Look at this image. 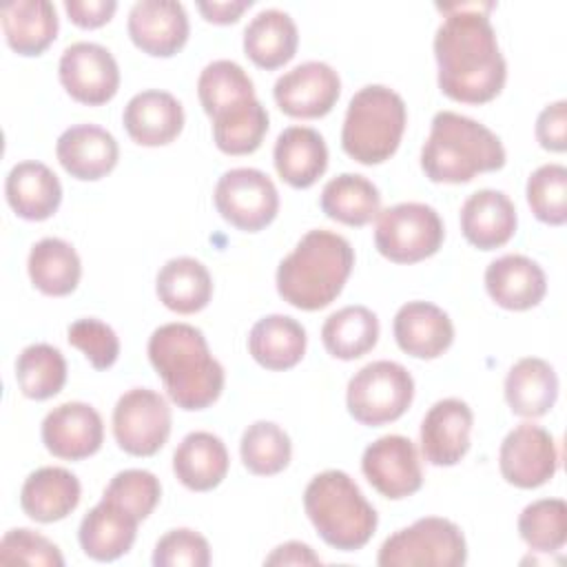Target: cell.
Wrapping results in <instances>:
<instances>
[{"mask_svg":"<svg viewBox=\"0 0 567 567\" xmlns=\"http://www.w3.org/2000/svg\"><path fill=\"white\" fill-rule=\"evenodd\" d=\"M60 84L80 104H106L120 89V69L109 49L95 42L69 44L58 64Z\"/></svg>","mask_w":567,"mask_h":567,"instance_id":"12","label":"cell"},{"mask_svg":"<svg viewBox=\"0 0 567 567\" xmlns=\"http://www.w3.org/2000/svg\"><path fill=\"white\" fill-rule=\"evenodd\" d=\"M122 122L135 144L164 146L182 133L184 109L175 95L148 89L128 100Z\"/></svg>","mask_w":567,"mask_h":567,"instance_id":"21","label":"cell"},{"mask_svg":"<svg viewBox=\"0 0 567 567\" xmlns=\"http://www.w3.org/2000/svg\"><path fill=\"white\" fill-rule=\"evenodd\" d=\"M16 381L27 399H51L66 383V361L58 348L31 343L16 359Z\"/></svg>","mask_w":567,"mask_h":567,"instance_id":"38","label":"cell"},{"mask_svg":"<svg viewBox=\"0 0 567 567\" xmlns=\"http://www.w3.org/2000/svg\"><path fill=\"white\" fill-rule=\"evenodd\" d=\"M197 95L208 117L219 111L255 97L250 75L233 60H213L197 80Z\"/></svg>","mask_w":567,"mask_h":567,"instance_id":"40","label":"cell"},{"mask_svg":"<svg viewBox=\"0 0 567 567\" xmlns=\"http://www.w3.org/2000/svg\"><path fill=\"white\" fill-rule=\"evenodd\" d=\"M133 44L155 58L175 55L188 40V16L182 2L140 0L128 11L126 22Z\"/></svg>","mask_w":567,"mask_h":567,"instance_id":"18","label":"cell"},{"mask_svg":"<svg viewBox=\"0 0 567 567\" xmlns=\"http://www.w3.org/2000/svg\"><path fill=\"white\" fill-rule=\"evenodd\" d=\"M467 545L461 527L441 516H425L388 536L379 549L381 567H461Z\"/></svg>","mask_w":567,"mask_h":567,"instance_id":"7","label":"cell"},{"mask_svg":"<svg viewBox=\"0 0 567 567\" xmlns=\"http://www.w3.org/2000/svg\"><path fill=\"white\" fill-rule=\"evenodd\" d=\"M4 195L18 217L27 221H44L60 208L62 184L47 164L27 159L9 171Z\"/></svg>","mask_w":567,"mask_h":567,"instance_id":"24","label":"cell"},{"mask_svg":"<svg viewBox=\"0 0 567 567\" xmlns=\"http://www.w3.org/2000/svg\"><path fill=\"white\" fill-rule=\"evenodd\" d=\"M306 330L288 315H268L259 319L248 334V352L266 370H288L306 352Z\"/></svg>","mask_w":567,"mask_h":567,"instance_id":"33","label":"cell"},{"mask_svg":"<svg viewBox=\"0 0 567 567\" xmlns=\"http://www.w3.org/2000/svg\"><path fill=\"white\" fill-rule=\"evenodd\" d=\"M82 487L75 474L64 467H40L27 476L20 489L22 512L38 523L66 518L80 503Z\"/></svg>","mask_w":567,"mask_h":567,"instance_id":"25","label":"cell"},{"mask_svg":"<svg viewBox=\"0 0 567 567\" xmlns=\"http://www.w3.org/2000/svg\"><path fill=\"white\" fill-rule=\"evenodd\" d=\"M239 454L248 472L272 476L288 467L292 456L290 436L272 421L250 423L239 441Z\"/></svg>","mask_w":567,"mask_h":567,"instance_id":"39","label":"cell"},{"mask_svg":"<svg viewBox=\"0 0 567 567\" xmlns=\"http://www.w3.org/2000/svg\"><path fill=\"white\" fill-rule=\"evenodd\" d=\"M159 301L179 315H193L208 306L213 297V277L195 257L168 259L155 279Z\"/></svg>","mask_w":567,"mask_h":567,"instance_id":"31","label":"cell"},{"mask_svg":"<svg viewBox=\"0 0 567 567\" xmlns=\"http://www.w3.org/2000/svg\"><path fill=\"white\" fill-rule=\"evenodd\" d=\"M321 341L334 359H359L377 346L379 319L365 306H346L323 321Z\"/></svg>","mask_w":567,"mask_h":567,"instance_id":"36","label":"cell"},{"mask_svg":"<svg viewBox=\"0 0 567 567\" xmlns=\"http://www.w3.org/2000/svg\"><path fill=\"white\" fill-rule=\"evenodd\" d=\"M264 563L266 565H321V558L312 551L310 545L299 540H288L275 547Z\"/></svg>","mask_w":567,"mask_h":567,"instance_id":"49","label":"cell"},{"mask_svg":"<svg viewBox=\"0 0 567 567\" xmlns=\"http://www.w3.org/2000/svg\"><path fill=\"white\" fill-rule=\"evenodd\" d=\"M168 401L151 388L124 392L113 408V436L131 456H153L171 434Z\"/></svg>","mask_w":567,"mask_h":567,"instance_id":"10","label":"cell"},{"mask_svg":"<svg viewBox=\"0 0 567 567\" xmlns=\"http://www.w3.org/2000/svg\"><path fill=\"white\" fill-rule=\"evenodd\" d=\"M155 567H206L210 565L208 540L188 527L166 532L153 549Z\"/></svg>","mask_w":567,"mask_h":567,"instance_id":"46","label":"cell"},{"mask_svg":"<svg viewBox=\"0 0 567 567\" xmlns=\"http://www.w3.org/2000/svg\"><path fill=\"white\" fill-rule=\"evenodd\" d=\"M498 467L509 485L534 489L545 485L558 470L554 436L534 423H520L501 443Z\"/></svg>","mask_w":567,"mask_h":567,"instance_id":"13","label":"cell"},{"mask_svg":"<svg viewBox=\"0 0 567 567\" xmlns=\"http://www.w3.org/2000/svg\"><path fill=\"white\" fill-rule=\"evenodd\" d=\"M474 414L461 399L436 401L421 421V452L427 463L436 467L456 465L470 450Z\"/></svg>","mask_w":567,"mask_h":567,"instance_id":"17","label":"cell"},{"mask_svg":"<svg viewBox=\"0 0 567 567\" xmlns=\"http://www.w3.org/2000/svg\"><path fill=\"white\" fill-rule=\"evenodd\" d=\"M514 202L494 188L472 193L461 208V233L478 250L501 248L516 233Z\"/></svg>","mask_w":567,"mask_h":567,"instance_id":"22","label":"cell"},{"mask_svg":"<svg viewBox=\"0 0 567 567\" xmlns=\"http://www.w3.org/2000/svg\"><path fill=\"white\" fill-rule=\"evenodd\" d=\"M536 140L545 151L563 153L567 148V102L547 104L536 120Z\"/></svg>","mask_w":567,"mask_h":567,"instance_id":"47","label":"cell"},{"mask_svg":"<svg viewBox=\"0 0 567 567\" xmlns=\"http://www.w3.org/2000/svg\"><path fill=\"white\" fill-rule=\"evenodd\" d=\"M321 210L346 226H365L381 210L379 188L359 173H341L321 190Z\"/></svg>","mask_w":567,"mask_h":567,"instance_id":"35","label":"cell"},{"mask_svg":"<svg viewBox=\"0 0 567 567\" xmlns=\"http://www.w3.org/2000/svg\"><path fill=\"white\" fill-rule=\"evenodd\" d=\"M210 120L213 140L217 148L226 155L255 153L264 142V135L268 133V111L257 97L233 104L213 115Z\"/></svg>","mask_w":567,"mask_h":567,"instance_id":"37","label":"cell"},{"mask_svg":"<svg viewBox=\"0 0 567 567\" xmlns=\"http://www.w3.org/2000/svg\"><path fill=\"white\" fill-rule=\"evenodd\" d=\"M443 237V219L427 204L401 202L377 215L374 246L394 264H416L432 257Z\"/></svg>","mask_w":567,"mask_h":567,"instance_id":"9","label":"cell"},{"mask_svg":"<svg viewBox=\"0 0 567 567\" xmlns=\"http://www.w3.org/2000/svg\"><path fill=\"white\" fill-rule=\"evenodd\" d=\"M272 95L286 115L315 120L332 111L341 95V80L330 64L310 60L279 75Z\"/></svg>","mask_w":567,"mask_h":567,"instance_id":"15","label":"cell"},{"mask_svg":"<svg viewBox=\"0 0 567 567\" xmlns=\"http://www.w3.org/2000/svg\"><path fill=\"white\" fill-rule=\"evenodd\" d=\"M558 396V377L551 363L538 357L518 359L505 377V401L516 416L538 419Z\"/></svg>","mask_w":567,"mask_h":567,"instance_id":"29","label":"cell"},{"mask_svg":"<svg viewBox=\"0 0 567 567\" xmlns=\"http://www.w3.org/2000/svg\"><path fill=\"white\" fill-rule=\"evenodd\" d=\"M445 18L434 35L439 89L454 102L485 104L507 80V64L487 11L492 2L443 4Z\"/></svg>","mask_w":567,"mask_h":567,"instance_id":"1","label":"cell"},{"mask_svg":"<svg viewBox=\"0 0 567 567\" xmlns=\"http://www.w3.org/2000/svg\"><path fill=\"white\" fill-rule=\"evenodd\" d=\"M518 534L529 549L540 554L558 551L567 540V505L563 498L529 503L518 516Z\"/></svg>","mask_w":567,"mask_h":567,"instance_id":"41","label":"cell"},{"mask_svg":"<svg viewBox=\"0 0 567 567\" xmlns=\"http://www.w3.org/2000/svg\"><path fill=\"white\" fill-rule=\"evenodd\" d=\"M66 339L95 370L111 368L120 357V339L115 330L100 319L86 317L73 321L66 330Z\"/></svg>","mask_w":567,"mask_h":567,"instance_id":"44","label":"cell"},{"mask_svg":"<svg viewBox=\"0 0 567 567\" xmlns=\"http://www.w3.org/2000/svg\"><path fill=\"white\" fill-rule=\"evenodd\" d=\"M354 266L350 241L332 230H308L277 268V292L299 310H321L343 290Z\"/></svg>","mask_w":567,"mask_h":567,"instance_id":"3","label":"cell"},{"mask_svg":"<svg viewBox=\"0 0 567 567\" xmlns=\"http://www.w3.org/2000/svg\"><path fill=\"white\" fill-rule=\"evenodd\" d=\"M104 441V423L100 412L82 401H66L47 412L42 421L44 447L66 461L93 456Z\"/></svg>","mask_w":567,"mask_h":567,"instance_id":"16","label":"cell"},{"mask_svg":"<svg viewBox=\"0 0 567 567\" xmlns=\"http://www.w3.org/2000/svg\"><path fill=\"white\" fill-rule=\"evenodd\" d=\"M137 523L131 514L102 498L91 507L78 529L82 551L93 560H115L124 556L137 536Z\"/></svg>","mask_w":567,"mask_h":567,"instance_id":"28","label":"cell"},{"mask_svg":"<svg viewBox=\"0 0 567 567\" xmlns=\"http://www.w3.org/2000/svg\"><path fill=\"white\" fill-rule=\"evenodd\" d=\"M55 155L71 177L95 182L115 168L120 146L106 128L97 124H75L58 137Z\"/></svg>","mask_w":567,"mask_h":567,"instance_id":"19","label":"cell"},{"mask_svg":"<svg viewBox=\"0 0 567 567\" xmlns=\"http://www.w3.org/2000/svg\"><path fill=\"white\" fill-rule=\"evenodd\" d=\"M399 348L416 359H436L454 341L450 315L430 301L403 303L392 323Z\"/></svg>","mask_w":567,"mask_h":567,"instance_id":"20","label":"cell"},{"mask_svg":"<svg viewBox=\"0 0 567 567\" xmlns=\"http://www.w3.org/2000/svg\"><path fill=\"white\" fill-rule=\"evenodd\" d=\"M0 22L7 44L18 55H40L58 35V13L49 0H13L2 4Z\"/></svg>","mask_w":567,"mask_h":567,"instance_id":"30","label":"cell"},{"mask_svg":"<svg viewBox=\"0 0 567 567\" xmlns=\"http://www.w3.org/2000/svg\"><path fill=\"white\" fill-rule=\"evenodd\" d=\"M117 9L115 0H64L69 20L82 29H97L106 24Z\"/></svg>","mask_w":567,"mask_h":567,"instance_id":"48","label":"cell"},{"mask_svg":"<svg viewBox=\"0 0 567 567\" xmlns=\"http://www.w3.org/2000/svg\"><path fill=\"white\" fill-rule=\"evenodd\" d=\"M487 295L505 310H529L547 292L543 268L525 255H503L485 270Z\"/></svg>","mask_w":567,"mask_h":567,"instance_id":"23","label":"cell"},{"mask_svg":"<svg viewBox=\"0 0 567 567\" xmlns=\"http://www.w3.org/2000/svg\"><path fill=\"white\" fill-rule=\"evenodd\" d=\"M368 483L385 498H408L423 485L421 461L414 443L401 434H385L372 441L361 456Z\"/></svg>","mask_w":567,"mask_h":567,"instance_id":"14","label":"cell"},{"mask_svg":"<svg viewBox=\"0 0 567 567\" xmlns=\"http://www.w3.org/2000/svg\"><path fill=\"white\" fill-rule=\"evenodd\" d=\"M148 359L171 401L188 412L213 405L224 390V368L204 332L190 323H164L148 339Z\"/></svg>","mask_w":567,"mask_h":567,"instance_id":"2","label":"cell"},{"mask_svg":"<svg viewBox=\"0 0 567 567\" xmlns=\"http://www.w3.org/2000/svg\"><path fill=\"white\" fill-rule=\"evenodd\" d=\"M162 496L159 478L148 470H122L106 485L102 498L117 505L135 520L148 518Z\"/></svg>","mask_w":567,"mask_h":567,"instance_id":"43","label":"cell"},{"mask_svg":"<svg viewBox=\"0 0 567 567\" xmlns=\"http://www.w3.org/2000/svg\"><path fill=\"white\" fill-rule=\"evenodd\" d=\"M295 20L281 9L259 11L244 29V51L261 69H279L297 53Z\"/></svg>","mask_w":567,"mask_h":567,"instance_id":"32","label":"cell"},{"mask_svg":"<svg viewBox=\"0 0 567 567\" xmlns=\"http://www.w3.org/2000/svg\"><path fill=\"white\" fill-rule=\"evenodd\" d=\"M215 208L235 228L257 233L279 210V193L272 179L257 168H230L215 186Z\"/></svg>","mask_w":567,"mask_h":567,"instance_id":"11","label":"cell"},{"mask_svg":"<svg viewBox=\"0 0 567 567\" xmlns=\"http://www.w3.org/2000/svg\"><path fill=\"white\" fill-rule=\"evenodd\" d=\"M27 270L31 284L49 297L71 295L82 277V264L75 248L60 237L35 241L27 259Z\"/></svg>","mask_w":567,"mask_h":567,"instance_id":"34","label":"cell"},{"mask_svg":"<svg viewBox=\"0 0 567 567\" xmlns=\"http://www.w3.org/2000/svg\"><path fill=\"white\" fill-rule=\"evenodd\" d=\"M250 0H230V2H197L199 13L213 24H230L237 22L239 16L250 7Z\"/></svg>","mask_w":567,"mask_h":567,"instance_id":"50","label":"cell"},{"mask_svg":"<svg viewBox=\"0 0 567 567\" xmlns=\"http://www.w3.org/2000/svg\"><path fill=\"white\" fill-rule=\"evenodd\" d=\"M228 463L226 443L213 432H190L173 452V472L193 492L217 487L228 474Z\"/></svg>","mask_w":567,"mask_h":567,"instance_id":"27","label":"cell"},{"mask_svg":"<svg viewBox=\"0 0 567 567\" xmlns=\"http://www.w3.org/2000/svg\"><path fill=\"white\" fill-rule=\"evenodd\" d=\"M405 122L408 111L403 97L390 86L368 84L348 104L341 146L359 164H381L396 153Z\"/></svg>","mask_w":567,"mask_h":567,"instance_id":"6","label":"cell"},{"mask_svg":"<svg viewBox=\"0 0 567 567\" xmlns=\"http://www.w3.org/2000/svg\"><path fill=\"white\" fill-rule=\"evenodd\" d=\"M527 204L534 217L549 226L567 221V168L563 164L538 166L527 179Z\"/></svg>","mask_w":567,"mask_h":567,"instance_id":"42","label":"cell"},{"mask_svg":"<svg viewBox=\"0 0 567 567\" xmlns=\"http://www.w3.org/2000/svg\"><path fill=\"white\" fill-rule=\"evenodd\" d=\"M0 563L4 565H42V567H62L64 558L55 543L47 536L18 527L9 529L0 540Z\"/></svg>","mask_w":567,"mask_h":567,"instance_id":"45","label":"cell"},{"mask_svg":"<svg viewBox=\"0 0 567 567\" xmlns=\"http://www.w3.org/2000/svg\"><path fill=\"white\" fill-rule=\"evenodd\" d=\"M414 399V379L396 361H372L348 381V412L361 425H385L405 414Z\"/></svg>","mask_w":567,"mask_h":567,"instance_id":"8","label":"cell"},{"mask_svg":"<svg viewBox=\"0 0 567 567\" xmlns=\"http://www.w3.org/2000/svg\"><path fill=\"white\" fill-rule=\"evenodd\" d=\"M303 509L317 534L339 551L361 549L379 525L374 507L341 470H326L306 485Z\"/></svg>","mask_w":567,"mask_h":567,"instance_id":"5","label":"cell"},{"mask_svg":"<svg viewBox=\"0 0 567 567\" xmlns=\"http://www.w3.org/2000/svg\"><path fill=\"white\" fill-rule=\"evenodd\" d=\"M279 177L292 188H310L328 168V146L310 126H288L279 133L272 151Z\"/></svg>","mask_w":567,"mask_h":567,"instance_id":"26","label":"cell"},{"mask_svg":"<svg viewBox=\"0 0 567 567\" xmlns=\"http://www.w3.org/2000/svg\"><path fill=\"white\" fill-rule=\"evenodd\" d=\"M503 166L505 148L485 124L454 111H439L432 117L421 148V168L430 182L465 184Z\"/></svg>","mask_w":567,"mask_h":567,"instance_id":"4","label":"cell"}]
</instances>
